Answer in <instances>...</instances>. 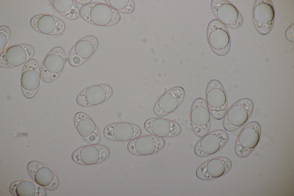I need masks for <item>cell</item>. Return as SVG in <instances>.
Instances as JSON below:
<instances>
[{
  "label": "cell",
  "mask_w": 294,
  "mask_h": 196,
  "mask_svg": "<svg viewBox=\"0 0 294 196\" xmlns=\"http://www.w3.org/2000/svg\"><path fill=\"white\" fill-rule=\"evenodd\" d=\"M80 15L88 22L101 27L115 25L120 19L118 11L107 4L100 2H92L83 5L80 9Z\"/></svg>",
  "instance_id": "cell-1"
},
{
  "label": "cell",
  "mask_w": 294,
  "mask_h": 196,
  "mask_svg": "<svg viewBox=\"0 0 294 196\" xmlns=\"http://www.w3.org/2000/svg\"><path fill=\"white\" fill-rule=\"evenodd\" d=\"M66 61V53L63 48L56 47L52 49L45 57L41 66L42 80L50 83L57 79L63 71Z\"/></svg>",
  "instance_id": "cell-2"
},
{
  "label": "cell",
  "mask_w": 294,
  "mask_h": 196,
  "mask_svg": "<svg viewBox=\"0 0 294 196\" xmlns=\"http://www.w3.org/2000/svg\"><path fill=\"white\" fill-rule=\"evenodd\" d=\"M254 104L248 99H243L232 105L226 112L223 120L225 130H235L244 125L252 114Z\"/></svg>",
  "instance_id": "cell-3"
},
{
  "label": "cell",
  "mask_w": 294,
  "mask_h": 196,
  "mask_svg": "<svg viewBox=\"0 0 294 196\" xmlns=\"http://www.w3.org/2000/svg\"><path fill=\"white\" fill-rule=\"evenodd\" d=\"M261 134V128L257 122L245 125L237 136L235 146L236 154L241 157L249 155L258 144Z\"/></svg>",
  "instance_id": "cell-4"
},
{
  "label": "cell",
  "mask_w": 294,
  "mask_h": 196,
  "mask_svg": "<svg viewBox=\"0 0 294 196\" xmlns=\"http://www.w3.org/2000/svg\"><path fill=\"white\" fill-rule=\"evenodd\" d=\"M34 50L31 45L16 44L5 49L0 54V66L6 68L20 67L31 59Z\"/></svg>",
  "instance_id": "cell-5"
},
{
  "label": "cell",
  "mask_w": 294,
  "mask_h": 196,
  "mask_svg": "<svg viewBox=\"0 0 294 196\" xmlns=\"http://www.w3.org/2000/svg\"><path fill=\"white\" fill-rule=\"evenodd\" d=\"M206 101L214 118L220 120L224 117L227 106V95L223 86L218 81L212 80L208 84Z\"/></svg>",
  "instance_id": "cell-6"
},
{
  "label": "cell",
  "mask_w": 294,
  "mask_h": 196,
  "mask_svg": "<svg viewBox=\"0 0 294 196\" xmlns=\"http://www.w3.org/2000/svg\"><path fill=\"white\" fill-rule=\"evenodd\" d=\"M109 148L104 145L90 144L82 146L75 150L72 158L76 163L85 166L96 165L105 161L109 157Z\"/></svg>",
  "instance_id": "cell-7"
},
{
  "label": "cell",
  "mask_w": 294,
  "mask_h": 196,
  "mask_svg": "<svg viewBox=\"0 0 294 196\" xmlns=\"http://www.w3.org/2000/svg\"><path fill=\"white\" fill-rule=\"evenodd\" d=\"M40 69L36 60L31 59L24 65L20 79L21 89L24 95L29 99L37 93L41 82Z\"/></svg>",
  "instance_id": "cell-8"
},
{
  "label": "cell",
  "mask_w": 294,
  "mask_h": 196,
  "mask_svg": "<svg viewBox=\"0 0 294 196\" xmlns=\"http://www.w3.org/2000/svg\"><path fill=\"white\" fill-rule=\"evenodd\" d=\"M98 45V40L95 36L89 35L82 37L71 49L68 56L69 63L73 66L83 64L92 57Z\"/></svg>",
  "instance_id": "cell-9"
},
{
  "label": "cell",
  "mask_w": 294,
  "mask_h": 196,
  "mask_svg": "<svg viewBox=\"0 0 294 196\" xmlns=\"http://www.w3.org/2000/svg\"><path fill=\"white\" fill-rule=\"evenodd\" d=\"M274 11L271 1L257 0L252 11L255 26L260 34L265 35L271 30L274 24Z\"/></svg>",
  "instance_id": "cell-10"
},
{
  "label": "cell",
  "mask_w": 294,
  "mask_h": 196,
  "mask_svg": "<svg viewBox=\"0 0 294 196\" xmlns=\"http://www.w3.org/2000/svg\"><path fill=\"white\" fill-rule=\"evenodd\" d=\"M189 118L192 129L197 136L202 137L208 132L210 124L211 113L204 100L200 98L194 102Z\"/></svg>",
  "instance_id": "cell-11"
},
{
  "label": "cell",
  "mask_w": 294,
  "mask_h": 196,
  "mask_svg": "<svg viewBox=\"0 0 294 196\" xmlns=\"http://www.w3.org/2000/svg\"><path fill=\"white\" fill-rule=\"evenodd\" d=\"M212 11L218 21L224 25L236 28L243 23L242 17L237 9L226 0H213L211 4Z\"/></svg>",
  "instance_id": "cell-12"
},
{
  "label": "cell",
  "mask_w": 294,
  "mask_h": 196,
  "mask_svg": "<svg viewBox=\"0 0 294 196\" xmlns=\"http://www.w3.org/2000/svg\"><path fill=\"white\" fill-rule=\"evenodd\" d=\"M228 139L225 131L215 130L204 135L198 141L194 149L195 154L200 157H206L215 154L225 145Z\"/></svg>",
  "instance_id": "cell-13"
},
{
  "label": "cell",
  "mask_w": 294,
  "mask_h": 196,
  "mask_svg": "<svg viewBox=\"0 0 294 196\" xmlns=\"http://www.w3.org/2000/svg\"><path fill=\"white\" fill-rule=\"evenodd\" d=\"M207 35L209 44L214 53L219 55L227 53L230 48V39L225 25L218 20L212 21L208 25Z\"/></svg>",
  "instance_id": "cell-14"
},
{
  "label": "cell",
  "mask_w": 294,
  "mask_h": 196,
  "mask_svg": "<svg viewBox=\"0 0 294 196\" xmlns=\"http://www.w3.org/2000/svg\"><path fill=\"white\" fill-rule=\"evenodd\" d=\"M113 93L112 88L108 85H93L81 91L77 97L76 101L78 105L83 107L96 106L108 100Z\"/></svg>",
  "instance_id": "cell-15"
},
{
  "label": "cell",
  "mask_w": 294,
  "mask_h": 196,
  "mask_svg": "<svg viewBox=\"0 0 294 196\" xmlns=\"http://www.w3.org/2000/svg\"><path fill=\"white\" fill-rule=\"evenodd\" d=\"M165 142L163 138L153 135L139 136L131 141L127 145L129 151L135 155L147 156L154 154L164 147Z\"/></svg>",
  "instance_id": "cell-16"
},
{
  "label": "cell",
  "mask_w": 294,
  "mask_h": 196,
  "mask_svg": "<svg viewBox=\"0 0 294 196\" xmlns=\"http://www.w3.org/2000/svg\"><path fill=\"white\" fill-rule=\"evenodd\" d=\"M142 131L137 125L127 122L115 123L107 126L104 136L109 140L121 142L131 141L139 136Z\"/></svg>",
  "instance_id": "cell-17"
},
{
  "label": "cell",
  "mask_w": 294,
  "mask_h": 196,
  "mask_svg": "<svg viewBox=\"0 0 294 196\" xmlns=\"http://www.w3.org/2000/svg\"><path fill=\"white\" fill-rule=\"evenodd\" d=\"M230 160L224 157L211 158L202 164L198 168L196 175L199 179L209 180L218 178L227 173L231 168Z\"/></svg>",
  "instance_id": "cell-18"
},
{
  "label": "cell",
  "mask_w": 294,
  "mask_h": 196,
  "mask_svg": "<svg viewBox=\"0 0 294 196\" xmlns=\"http://www.w3.org/2000/svg\"><path fill=\"white\" fill-rule=\"evenodd\" d=\"M32 28L41 34L50 36L59 35L65 31L64 22L56 16L47 14H40L33 17L30 21Z\"/></svg>",
  "instance_id": "cell-19"
},
{
  "label": "cell",
  "mask_w": 294,
  "mask_h": 196,
  "mask_svg": "<svg viewBox=\"0 0 294 196\" xmlns=\"http://www.w3.org/2000/svg\"><path fill=\"white\" fill-rule=\"evenodd\" d=\"M185 96L184 89L175 87L168 90L158 99L154 107V114L163 116L175 111L183 101Z\"/></svg>",
  "instance_id": "cell-20"
},
{
  "label": "cell",
  "mask_w": 294,
  "mask_h": 196,
  "mask_svg": "<svg viewBox=\"0 0 294 196\" xmlns=\"http://www.w3.org/2000/svg\"><path fill=\"white\" fill-rule=\"evenodd\" d=\"M144 126L152 134L162 138L176 137L181 131V127L178 123L162 117L150 118L145 122Z\"/></svg>",
  "instance_id": "cell-21"
},
{
  "label": "cell",
  "mask_w": 294,
  "mask_h": 196,
  "mask_svg": "<svg viewBox=\"0 0 294 196\" xmlns=\"http://www.w3.org/2000/svg\"><path fill=\"white\" fill-rule=\"evenodd\" d=\"M74 122L78 134L90 144H97L100 141V135L95 121L86 114L79 112L75 115Z\"/></svg>",
  "instance_id": "cell-22"
},
{
  "label": "cell",
  "mask_w": 294,
  "mask_h": 196,
  "mask_svg": "<svg viewBox=\"0 0 294 196\" xmlns=\"http://www.w3.org/2000/svg\"><path fill=\"white\" fill-rule=\"evenodd\" d=\"M49 1L55 10L63 17L75 20L79 17L80 10L74 0H51Z\"/></svg>",
  "instance_id": "cell-23"
},
{
  "label": "cell",
  "mask_w": 294,
  "mask_h": 196,
  "mask_svg": "<svg viewBox=\"0 0 294 196\" xmlns=\"http://www.w3.org/2000/svg\"><path fill=\"white\" fill-rule=\"evenodd\" d=\"M10 31L7 26L0 27V51L4 50L8 43L10 36Z\"/></svg>",
  "instance_id": "cell-24"
},
{
  "label": "cell",
  "mask_w": 294,
  "mask_h": 196,
  "mask_svg": "<svg viewBox=\"0 0 294 196\" xmlns=\"http://www.w3.org/2000/svg\"><path fill=\"white\" fill-rule=\"evenodd\" d=\"M45 166V164L37 161H33L29 163L28 166V170L30 175L33 180L34 178L35 174L38 169Z\"/></svg>",
  "instance_id": "cell-25"
},
{
  "label": "cell",
  "mask_w": 294,
  "mask_h": 196,
  "mask_svg": "<svg viewBox=\"0 0 294 196\" xmlns=\"http://www.w3.org/2000/svg\"><path fill=\"white\" fill-rule=\"evenodd\" d=\"M294 24L293 23L288 28L285 32L287 39L289 41L293 42L294 41Z\"/></svg>",
  "instance_id": "cell-26"
},
{
  "label": "cell",
  "mask_w": 294,
  "mask_h": 196,
  "mask_svg": "<svg viewBox=\"0 0 294 196\" xmlns=\"http://www.w3.org/2000/svg\"><path fill=\"white\" fill-rule=\"evenodd\" d=\"M134 5L132 0H129V1L128 4L123 9L119 10L118 11L122 13H128L131 12L134 10Z\"/></svg>",
  "instance_id": "cell-27"
},
{
  "label": "cell",
  "mask_w": 294,
  "mask_h": 196,
  "mask_svg": "<svg viewBox=\"0 0 294 196\" xmlns=\"http://www.w3.org/2000/svg\"><path fill=\"white\" fill-rule=\"evenodd\" d=\"M20 181L14 182L11 185L10 188V191L13 195L17 196L16 192V188Z\"/></svg>",
  "instance_id": "cell-28"
},
{
  "label": "cell",
  "mask_w": 294,
  "mask_h": 196,
  "mask_svg": "<svg viewBox=\"0 0 294 196\" xmlns=\"http://www.w3.org/2000/svg\"><path fill=\"white\" fill-rule=\"evenodd\" d=\"M78 3L83 5H86L91 3V0H76Z\"/></svg>",
  "instance_id": "cell-29"
}]
</instances>
